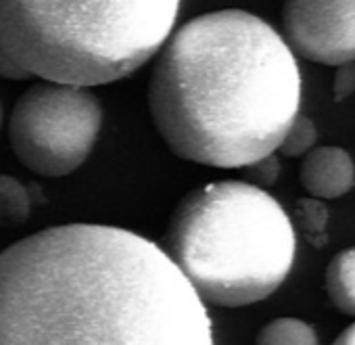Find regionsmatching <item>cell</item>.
Here are the masks:
<instances>
[{"instance_id":"cell-1","label":"cell","mask_w":355,"mask_h":345,"mask_svg":"<svg viewBox=\"0 0 355 345\" xmlns=\"http://www.w3.org/2000/svg\"><path fill=\"white\" fill-rule=\"evenodd\" d=\"M0 345H214V330L163 247L65 224L0 253Z\"/></svg>"},{"instance_id":"cell-2","label":"cell","mask_w":355,"mask_h":345,"mask_svg":"<svg viewBox=\"0 0 355 345\" xmlns=\"http://www.w3.org/2000/svg\"><path fill=\"white\" fill-rule=\"evenodd\" d=\"M301 105L295 53L261 17L224 9L178 30L159 55L150 117L182 159L247 167L274 153Z\"/></svg>"},{"instance_id":"cell-3","label":"cell","mask_w":355,"mask_h":345,"mask_svg":"<svg viewBox=\"0 0 355 345\" xmlns=\"http://www.w3.org/2000/svg\"><path fill=\"white\" fill-rule=\"evenodd\" d=\"M295 226L251 183L222 180L191 191L173 210L163 251L201 299L241 308L270 297L295 262Z\"/></svg>"},{"instance_id":"cell-4","label":"cell","mask_w":355,"mask_h":345,"mask_svg":"<svg viewBox=\"0 0 355 345\" xmlns=\"http://www.w3.org/2000/svg\"><path fill=\"white\" fill-rule=\"evenodd\" d=\"M178 11L180 0H0V44L30 78L111 84L157 55Z\"/></svg>"},{"instance_id":"cell-5","label":"cell","mask_w":355,"mask_h":345,"mask_svg":"<svg viewBox=\"0 0 355 345\" xmlns=\"http://www.w3.org/2000/svg\"><path fill=\"white\" fill-rule=\"evenodd\" d=\"M101 124L103 109L88 88L44 80L15 103L9 138L13 153L28 169L59 178L88 159Z\"/></svg>"},{"instance_id":"cell-6","label":"cell","mask_w":355,"mask_h":345,"mask_svg":"<svg viewBox=\"0 0 355 345\" xmlns=\"http://www.w3.org/2000/svg\"><path fill=\"white\" fill-rule=\"evenodd\" d=\"M282 30L288 49L307 61H355V0H284Z\"/></svg>"},{"instance_id":"cell-7","label":"cell","mask_w":355,"mask_h":345,"mask_svg":"<svg viewBox=\"0 0 355 345\" xmlns=\"http://www.w3.org/2000/svg\"><path fill=\"white\" fill-rule=\"evenodd\" d=\"M301 185L315 199H338L355 185V165L340 146H318L305 153Z\"/></svg>"},{"instance_id":"cell-8","label":"cell","mask_w":355,"mask_h":345,"mask_svg":"<svg viewBox=\"0 0 355 345\" xmlns=\"http://www.w3.org/2000/svg\"><path fill=\"white\" fill-rule=\"evenodd\" d=\"M324 287L338 312L355 316V247L343 249L330 260L324 274Z\"/></svg>"},{"instance_id":"cell-9","label":"cell","mask_w":355,"mask_h":345,"mask_svg":"<svg viewBox=\"0 0 355 345\" xmlns=\"http://www.w3.org/2000/svg\"><path fill=\"white\" fill-rule=\"evenodd\" d=\"M255 345H320V343L311 324L299 318H276L259 330Z\"/></svg>"},{"instance_id":"cell-10","label":"cell","mask_w":355,"mask_h":345,"mask_svg":"<svg viewBox=\"0 0 355 345\" xmlns=\"http://www.w3.org/2000/svg\"><path fill=\"white\" fill-rule=\"evenodd\" d=\"M32 210L28 189L13 176L0 174V228L21 226Z\"/></svg>"},{"instance_id":"cell-11","label":"cell","mask_w":355,"mask_h":345,"mask_svg":"<svg viewBox=\"0 0 355 345\" xmlns=\"http://www.w3.org/2000/svg\"><path fill=\"white\" fill-rule=\"evenodd\" d=\"M295 222L307 241L313 247H322L326 243V224H328V210L322 199L315 197H301L295 203Z\"/></svg>"},{"instance_id":"cell-12","label":"cell","mask_w":355,"mask_h":345,"mask_svg":"<svg viewBox=\"0 0 355 345\" xmlns=\"http://www.w3.org/2000/svg\"><path fill=\"white\" fill-rule=\"evenodd\" d=\"M315 138H318V132H315L313 121L299 113L293 119L291 128L286 130V134H284V138H282V142L278 144L276 151H280L284 157H301V155H305L307 151L313 149Z\"/></svg>"},{"instance_id":"cell-13","label":"cell","mask_w":355,"mask_h":345,"mask_svg":"<svg viewBox=\"0 0 355 345\" xmlns=\"http://www.w3.org/2000/svg\"><path fill=\"white\" fill-rule=\"evenodd\" d=\"M245 169H247V176L251 178V185L263 189V187H272L276 183V178L280 174V161L274 153H270V155L249 163Z\"/></svg>"},{"instance_id":"cell-14","label":"cell","mask_w":355,"mask_h":345,"mask_svg":"<svg viewBox=\"0 0 355 345\" xmlns=\"http://www.w3.org/2000/svg\"><path fill=\"white\" fill-rule=\"evenodd\" d=\"M336 74H334V84H332V99L336 103L349 99L355 92V61L336 65Z\"/></svg>"},{"instance_id":"cell-15","label":"cell","mask_w":355,"mask_h":345,"mask_svg":"<svg viewBox=\"0 0 355 345\" xmlns=\"http://www.w3.org/2000/svg\"><path fill=\"white\" fill-rule=\"evenodd\" d=\"M0 78H7V80H28L30 78L3 44H0Z\"/></svg>"},{"instance_id":"cell-16","label":"cell","mask_w":355,"mask_h":345,"mask_svg":"<svg viewBox=\"0 0 355 345\" xmlns=\"http://www.w3.org/2000/svg\"><path fill=\"white\" fill-rule=\"evenodd\" d=\"M332 345H355V322L351 326H347L336 339Z\"/></svg>"},{"instance_id":"cell-17","label":"cell","mask_w":355,"mask_h":345,"mask_svg":"<svg viewBox=\"0 0 355 345\" xmlns=\"http://www.w3.org/2000/svg\"><path fill=\"white\" fill-rule=\"evenodd\" d=\"M0 121H3V107H0Z\"/></svg>"}]
</instances>
